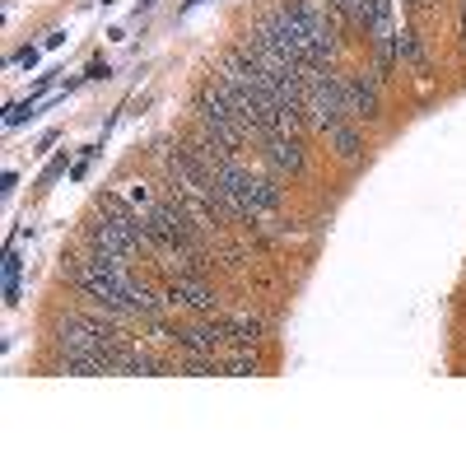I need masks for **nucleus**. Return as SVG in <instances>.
Returning <instances> with one entry per match:
<instances>
[{
	"instance_id": "obj_11",
	"label": "nucleus",
	"mask_w": 466,
	"mask_h": 466,
	"mask_svg": "<svg viewBox=\"0 0 466 466\" xmlns=\"http://www.w3.org/2000/svg\"><path fill=\"white\" fill-rule=\"evenodd\" d=\"M327 136H331V145H336V154H340L345 164H360L364 140H360V131H355V122H350V116H345V122H336Z\"/></svg>"
},
{
	"instance_id": "obj_14",
	"label": "nucleus",
	"mask_w": 466,
	"mask_h": 466,
	"mask_svg": "<svg viewBox=\"0 0 466 466\" xmlns=\"http://www.w3.org/2000/svg\"><path fill=\"white\" fill-rule=\"evenodd\" d=\"M261 331H266V327H261V318H248V313L228 322V336H233V345H257V340H261Z\"/></svg>"
},
{
	"instance_id": "obj_8",
	"label": "nucleus",
	"mask_w": 466,
	"mask_h": 466,
	"mask_svg": "<svg viewBox=\"0 0 466 466\" xmlns=\"http://www.w3.org/2000/svg\"><path fill=\"white\" fill-rule=\"evenodd\" d=\"M345 103H350V116H364V122H373V116L382 112V89H378V75H355V80H345Z\"/></svg>"
},
{
	"instance_id": "obj_6",
	"label": "nucleus",
	"mask_w": 466,
	"mask_h": 466,
	"mask_svg": "<svg viewBox=\"0 0 466 466\" xmlns=\"http://www.w3.org/2000/svg\"><path fill=\"white\" fill-rule=\"evenodd\" d=\"M145 238H149V248H159L168 257L191 252V224H187L182 201H159V206H154L145 215Z\"/></svg>"
},
{
	"instance_id": "obj_10",
	"label": "nucleus",
	"mask_w": 466,
	"mask_h": 466,
	"mask_svg": "<svg viewBox=\"0 0 466 466\" xmlns=\"http://www.w3.org/2000/svg\"><path fill=\"white\" fill-rule=\"evenodd\" d=\"M168 299L191 308V313H215V294L197 280V276H173L168 280Z\"/></svg>"
},
{
	"instance_id": "obj_4",
	"label": "nucleus",
	"mask_w": 466,
	"mask_h": 466,
	"mask_svg": "<svg viewBox=\"0 0 466 466\" xmlns=\"http://www.w3.org/2000/svg\"><path fill=\"white\" fill-rule=\"evenodd\" d=\"M303 89H308V122L331 131L336 122L350 116L345 103V80H336L331 66H303Z\"/></svg>"
},
{
	"instance_id": "obj_7",
	"label": "nucleus",
	"mask_w": 466,
	"mask_h": 466,
	"mask_svg": "<svg viewBox=\"0 0 466 466\" xmlns=\"http://www.w3.org/2000/svg\"><path fill=\"white\" fill-rule=\"evenodd\" d=\"M261 145H266V164L276 173H303V131H276Z\"/></svg>"
},
{
	"instance_id": "obj_16",
	"label": "nucleus",
	"mask_w": 466,
	"mask_h": 466,
	"mask_svg": "<svg viewBox=\"0 0 466 466\" xmlns=\"http://www.w3.org/2000/svg\"><path fill=\"white\" fill-rule=\"evenodd\" d=\"M461 47H466V0H461Z\"/></svg>"
},
{
	"instance_id": "obj_3",
	"label": "nucleus",
	"mask_w": 466,
	"mask_h": 466,
	"mask_svg": "<svg viewBox=\"0 0 466 466\" xmlns=\"http://www.w3.org/2000/svg\"><path fill=\"white\" fill-rule=\"evenodd\" d=\"M215 187H219V197H224L228 215H243V219H270V215L280 210V191L270 187L266 177L248 173L243 164H233V159L219 168Z\"/></svg>"
},
{
	"instance_id": "obj_17",
	"label": "nucleus",
	"mask_w": 466,
	"mask_h": 466,
	"mask_svg": "<svg viewBox=\"0 0 466 466\" xmlns=\"http://www.w3.org/2000/svg\"><path fill=\"white\" fill-rule=\"evenodd\" d=\"M406 5H420V0H406Z\"/></svg>"
},
{
	"instance_id": "obj_12",
	"label": "nucleus",
	"mask_w": 466,
	"mask_h": 466,
	"mask_svg": "<svg viewBox=\"0 0 466 466\" xmlns=\"http://www.w3.org/2000/svg\"><path fill=\"white\" fill-rule=\"evenodd\" d=\"M327 10L345 24V28H369L373 15V0H327Z\"/></svg>"
},
{
	"instance_id": "obj_9",
	"label": "nucleus",
	"mask_w": 466,
	"mask_h": 466,
	"mask_svg": "<svg viewBox=\"0 0 466 466\" xmlns=\"http://www.w3.org/2000/svg\"><path fill=\"white\" fill-rule=\"evenodd\" d=\"M173 345H182L187 355H219L224 345H233V336H228V322L224 327H182V331H173Z\"/></svg>"
},
{
	"instance_id": "obj_1",
	"label": "nucleus",
	"mask_w": 466,
	"mask_h": 466,
	"mask_svg": "<svg viewBox=\"0 0 466 466\" xmlns=\"http://www.w3.org/2000/svg\"><path fill=\"white\" fill-rule=\"evenodd\" d=\"M75 285H80L89 299H98L107 313H140V318H154L159 313V299H154L122 257H107V252H94L75 266Z\"/></svg>"
},
{
	"instance_id": "obj_5",
	"label": "nucleus",
	"mask_w": 466,
	"mask_h": 466,
	"mask_svg": "<svg viewBox=\"0 0 466 466\" xmlns=\"http://www.w3.org/2000/svg\"><path fill=\"white\" fill-rule=\"evenodd\" d=\"M197 116H201V127H206V136H215L219 145H228V149H238L243 140H248V122H243V112L228 103V94L219 89V85H206L201 94H197Z\"/></svg>"
},
{
	"instance_id": "obj_13",
	"label": "nucleus",
	"mask_w": 466,
	"mask_h": 466,
	"mask_svg": "<svg viewBox=\"0 0 466 466\" xmlns=\"http://www.w3.org/2000/svg\"><path fill=\"white\" fill-rule=\"evenodd\" d=\"M397 61H406V66H415V70H424V66H430V56H424L420 37H415L410 28H401V33H397Z\"/></svg>"
},
{
	"instance_id": "obj_15",
	"label": "nucleus",
	"mask_w": 466,
	"mask_h": 466,
	"mask_svg": "<svg viewBox=\"0 0 466 466\" xmlns=\"http://www.w3.org/2000/svg\"><path fill=\"white\" fill-rule=\"evenodd\" d=\"M261 364H257V355H252V345H238L233 355L224 360V373H233V378H248V373H257Z\"/></svg>"
},
{
	"instance_id": "obj_2",
	"label": "nucleus",
	"mask_w": 466,
	"mask_h": 466,
	"mask_svg": "<svg viewBox=\"0 0 466 466\" xmlns=\"http://www.w3.org/2000/svg\"><path fill=\"white\" fill-rule=\"evenodd\" d=\"M56 345L70 373H112V350L122 345V336L94 318H66L56 327Z\"/></svg>"
}]
</instances>
